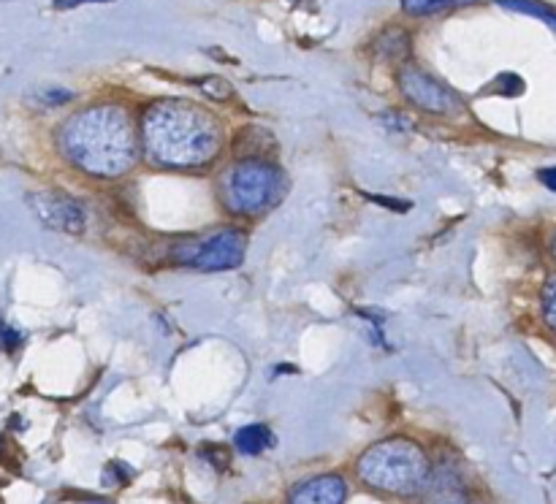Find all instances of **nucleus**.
I'll return each mask as SVG.
<instances>
[{"label":"nucleus","instance_id":"1","mask_svg":"<svg viewBox=\"0 0 556 504\" xmlns=\"http://www.w3.org/2000/svg\"><path fill=\"white\" fill-rule=\"evenodd\" d=\"M66 158L93 177H123L136 163V131L120 106H90L57 133Z\"/></svg>","mask_w":556,"mask_h":504},{"label":"nucleus","instance_id":"2","mask_svg":"<svg viewBox=\"0 0 556 504\" xmlns=\"http://www.w3.org/2000/svg\"><path fill=\"white\" fill-rule=\"evenodd\" d=\"M144 147L155 163L171 168H198L220 150V125L201 106L188 101L152 103L142 122Z\"/></svg>","mask_w":556,"mask_h":504},{"label":"nucleus","instance_id":"3","mask_svg":"<svg viewBox=\"0 0 556 504\" xmlns=\"http://www.w3.org/2000/svg\"><path fill=\"white\" fill-rule=\"evenodd\" d=\"M356 469L367 486L383 494L413 496L429 477V458L410 439H386L372 445Z\"/></svg>","mask_w":556,"mask_h":504},{"label":"nucleus","instance_id":"4","mask_svg":"<svg viewBox=\"0 0 556 504\" xmlns=\"http://www.w3.org/2000/svg\"><path fill=\"white\" fill-rule=\"evenodd\" d=\"M220 193L231 212L236 215H258L274 204L280 193V174L277 168L261 160H245L228 168L220 182Z\"/></svg>","mask_w":556,"mask_h":504},{"label":"nucleus","instance_id":"5","mask_svg":"<svg viewBox=\"0 0 556 504\" xmlns=\"http://www.w3.org/2000/svg\"><path fill=\"white\" fill-rule=\"evenodd\" d=\"M245 247V236L231 228V231H220V234H215L207 242L180 247V250L174 252V261L201 271L236 269L239 263L245 261Z\"/></svg>","mask_w":556,"mask_h":504},{"label":"nucleus","instance_id":"6","mask_svg":"<svg viewBox=\"0 0 556 504\" xmlns=\"http://www.w3.org/2000/svg\"><path fill=\"white\" fill-rule=\"evenodd\" d=\"M399 87L410 103H415L418 109L432 114H448L456 109V98L448 87L432 79L429 74H424L421 68L405 66L399 71Z\"/></svg>","mask_w":556,"mask_h":504},{"label":"nucleus","instance_id":"7","mask_svg":"<svg viewBox=\"0 0 556 504\" xmlns=\"http://www.w3.org/2000/svg\"><path fill=\"white\" fill-rule=\"evenodd\" d=\"M30 206L41 223L52 228V231H63V234H82L87 225V215L82 204L66 193H36L30 196Z\"/></svg>","mask_w":556,"mask_h":504},{"label":"nucleus","instance_id":"8","mask_svg":"<svg viewBox=\"0 0 556 504\" xmlns=\"http://www.w3.org/2000/svg\"><path fill=\"white\" fill-rule=\"evenodd\" d=\"M348 483L340 475L310 477L291 491L288 504H345Z\"/></svg>","mask_w":556,"mask_h":504},{"label":"nucleus","instance_id":"9","mask_svg":"<svg viewBox=\"0 0 556 504\" xmlns=\"http://www.w3.org/2000/svg\"><path fill=\"white\" fill-rule=\"evenodd\" d=\"M421 491H424V504H470L467 488L453 469L429 472Z\"/></svg>","mask_w":556,"mask_h":504},{"label":"nucleus","instance_id":"10","mask_svg":"<svg viewBox=\"0 0 556 504\" xmlns=\"http://www.w3.org/2000/svg\"><path fill=\"white\" fill-rule=\"evenodd\" d=\"M274 445V434L269 426L264 423H250L245 429L236 431L234 437V448L239 453H245V456H258V453H264Z\"/></svg>","mask_w":556,"mask_h":504},{"label":"nucleus","instance_id":"11","mask_svg":"<svg viewBox=\"0 0 556 504\" xmlns=\"http://www.w3.org/2000/svg\"><path fill=\"white\" fill-rule=\"evenodd\" d=\"M497 6L540 19V22H546L548 28L556 30V14L551 9H546V6H540V3H532V0H497Z\"/></svg>","mask_w":556,"mask_h":504},{"label":"nucleus","instance_id":"12","mask_svg":"<svg viewBox=\"0 0 556 504\" xmlns=\"http://www.w3.org/2000/svg\"><path fill=\"white\" fill-rule=\"evenodd\" d=\"M462 3H472V0H402V9L407 14L421 17V14H437V11L453 9V6H462Z\"/></svg>","mask_w":556,"mask_h":504},{"label":"nucleus","instance_id":"13","mask_svg":"<svg viewBox=\"0 0 556 504\" xmlns=\"http://www.w3.org/2000/svg\"><path fill=\"white\" fill-rule=\"evenodd\" d=\"M196 84L201 93L207 95V98H215V101H228L234 95V87L226 79H220V76H204Z\"/></svg>","mask_w":556,"mask_h":504},{"label":"nucleus","instance_id":"14","mask_svg":"<svg viewBox=\"0 0 556 504\" xmlns=\"http://www.w3.org/2000/svg\"><path fill=\"white\" fill-rule=\"evenodd\" d=\"M543 318L556 331V277H551L543 288Z\"/></svg>","mask_w":556,"mask_h":504},{"label":"nucleus","instance_id":"15","mask_svg":"<svg viewBox=\"0 0 556 504\" xmlns=\"http://www.w3.org/2000/svg\"><path fill=\"white\" fill-rule=\"evenodd\" d=\"M71 98H74V93H71V90H60V87H52V90H41L36 101L41 103V106H60V103H68Z\"/></svg>","mask_w":556,"mask_h":504},{"label":"nucleus","instance_id":"16","mask_svg":"<svg viewBox=\"0 0 556 504\" xmlns=\"http://www.w3.org/2000/svg\"><path fill=\"white\" fill-rule=\"evenodd\" d=\"M494 90L502 95H508V98H513V95H519L521 90H524V84H521V79L516 74H502Z\"/></svg>","mask_w":556,"mask_h":504},{"label":"nucleus","instance_id":"17","mask_svg":"<svg viewBox=\"0 0 556 504\" xmlns=\"http://www.w3.org/2000/svg\"><path fill=\"white\" fill-rule=\"evenodd\" d=\"M19 345H22V334L0 323V347H3L6 353H11V350H17Z\"/></svg>","mask_w":556,"mask_h":504},{"label":"nucleus","instance_id":"18","mask_svg":"<svg viewBox=\"0 0 556 504\" xmlns=\"http://www.w3.org/2000/svg\"><path fill=\"white\" fill-rule=\"evenodd\" d=\"M369 201L386 206V209H394V212H410V201H396V198H383V196H369Z\"/></svg>","mask_w":556,"mask_h":504},{"label":"nucleus","instance_id":"19","mask_svg":"<svg viewBox=\"0 0 556 504\" xmlns=\"http://www.w3.org/2000/svg\"><path fill=\"white\" fill-rule=\"evenodd\" d=\"M82 3H112V0H55V9L68 11V9H76V6H82Z\"/></svg>","mask_w":556,"mask_h":504},{"label":"nucleus","instance_id":"20","mask_svg":"<svg viewBox=\"0 0 556 504\" xmlns=\"http://www.w3.org/2000/svg\"><path fill=\"white\" fill-rule=\"evenodd\" d=\"M538 179L548 187V190H554L556 193V168H540Z\"/></svg>","mask_w":556,"mask_h":504},{"label":"nucleus","instance_id":"21","mask_svg":"<svg viewBox=\"0 0 556 504\" xmlns=\"http://www.w3.org/2000/svg\"><path fill=\"white\" fill-rule=\"evenodd\" d=\"M399 120H402V114H396V112L383 114V122L394 125V128H399V131H407V128H410V122H399Z\"/></svg>","mask_w":556,"mask_h":504},{"label":"nucleus","instance_id":"22","mask_svg":"<svg viewBox=\"0 0 556 504\" xmlns=\"http://www.w3.org/2000/svg\"><path fill=\"white\" fill-rule=\"evenodd\" d=\"M0 453H3V437H0Z\"/></svg>","mask_w":556,"mask_h":504},{"label":"nucleus","instance_id":"23","mask_svg":"<svg viewBox=\"0 0 556 504\" xmlns=\"http://www.w3.org/2000/svg\"><path fill=\"white\" fill-rule=\"evenodd\" d=\"M554 255H556V239H554Z\"/></svg>","mask_w":556,"mask_h":504}]
</instances>
